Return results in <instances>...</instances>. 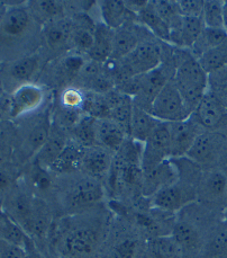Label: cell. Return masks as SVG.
<instances>
[{
    "label": "cell",
    "mask_w": 227,
    "mask_h": 258,
    "mask_svg": "<svg viewBox=\"0 0 227 258\" xmlns=\"http://www.w3.org/2000/svg\"><path fill=\"white\" fill-rule=\"evenodd\" d=\"M26 255L24 248L0 238V258H26Z\"/></svg>",
    "instance_id": "obj_49"
},
{
    "label": "cell",
    "mask_w": 227,
    "mask_h": 258,
    "mask_svg": "<svg viewBox=\"0 0 227 258\" xmlns=\"http://www.w3.org/2000/svg\"><path fill=\"white\" fill-rule=\"evenodd\" d=\"M112 37L113 30L105 25L101 21H98L96 32H94L93 44L87 55L88 59L101 64L106 63L111 56Z\"/></svg>",
    "instance_id": "obj_32"
},
{
    "label": "cell",
    "mask_w": 227,
    "mask_h": 258,
    "mask_svg": "<svg viewBox=\"0 0 227 258\" xmlns=\"http://www.w3.org/2000/svg\"><path fill=\"white\" fill-rule=\"evenodd\" d=\"M73 26L69 17H63L42 27L39 53L45 63L73 51Z\"/></svg>",
    "instance_id": "obj_14"
},
{
    "label": "cell",
    "mask_w": 227,
    "mask_h": 258,
    "mask_svg": "<svg viewBox=\"0 0 227 258\" xmlns=\"http://www.w3.org/2000/svg\"><path fill=\"white\" fill-rule=\"evenodd\" d=\"M115 152L100 146L84 148L80 171L105 183L110 173Z\"/></svg>",
    "instance_id": "obj_22"
},
{
    "label": "cell",
    "mask_w": 227,
    "mask_h": 258,
    "mask_svg": "<svg viewBox=\"0 0 227 258\" xmlns=\"http://www.w3.org/2000/svg\"><path fill=\"white\" fill-rule=\"evenodd\" d=\"M37 198L21 183L0 204V209L15 221L28 236L35 216Z\"/></svg>",
    "instance_id": "obj_16"
},
{
    "label": "cell",
    "mask_w": 227,
    "mask_h": 258,
    "mask_svg": "<svg viewBox=\"0 0 227 258\" xmlns=\"http://www.w3.org/2000/svg\"><path fill=\"white\" fill-rule=\"evenodd\" d=\"M12 121L11 119V100H9V95L0 98V124Z\"/></svg>",
    "instance_id": "obj_50"
},
{
    "label": "cell",
    "mask_w": 227,
    "mask_h": 258,
    "mask_svg": "<svg viewBox=\"0 0 227 258\" xmlns=\"http://www.w3.org/2000/svg\"><path fill=\"white\" fill-rule=\"evenodd\" d=\"M178 68L173 81L191 114L208 92V74L186 49L176 47Z\"/></svg>",
    "instance_id": "obj_8"
},
{
    "label": "cell",
    "mask_w": 227,
    "mask_h": 258,
    "mask_svg": "<svg viewBox=\"0 0 227 258\" xmlns=\"http://www.w3.org/2000/svg\"><path fill=\"white\" fill-rule=\"evenodd\" d=\"M201 18L202 21H204L206 27L224 28L225 2H219V0H209V2H205Z\"/></svg>",
    "instance_id": "obj_44"
},
{
    "label": "cell",
    "mask_w": 227,
    "mask_h": 258,
    "mask_svg": "<svg viewBox=\"0 0 227 258\" xmlns=\"http://www.w3.org/2000/svg\"><path fill=\"white\" fill-rule=\"evenodd\" d=\"M44 258H56V257H54V256H46Z\"/></svg>",
    "instance_id": "obj_56"
},
{
    "label": "cell",
    "mask_w": 227,
    "mask_h": 258,
    "mask_svg": "<svg viewBox=\"0 0 227 258\" xmlns=\"http://www.w3.org/2000/svg\"><path fill=\"white\" fill-rule=\"evenodd\" d=\"M171 160L177 167L178 179L150 198V202L153 208L177 214L197 202V184L201 168L187 157Z\"/></svg>",
    "instance_id": "obj_6"
},
{
    "label": "cell",
    "mask_w": 227,
    "mask_h": 258,
    "mask_svg": "<svg viewBox=\"0 0 227 258\" xmlns=\"http://www.w3.org/2000/svg\"><path fill=\"white\" fill-rule=\"evenodd\" d=\"M89 59L86 55L71 51L60 58L45 63L37 80L53 94L72 86Z\"/></svg>",
    "instance_id": "obj_10"
},
{
    "label": "cell",
    "mask_w": 227,
    "mask_h": 258,
    "mask_svg": "<svg viewBox=\"0 0 227 258\" xmlns=\"http://www.w3.org/2000/svg\"><path fill=\"white\" fill-rule=\"evenodd\" d=\"M28 12L41 27L60 18L68 17L65 2L58 0H31L26 2Z\"/></svg>",
    "instance_id": "obj_29"
},
{
    "label": "cell",
    "mask_w": 227,
    "mask_h": 258,
    "mask_svg": "<svg viewBox=\"0 0 227 258\" xmlns=\"http://www.w3.org/2000/svg\"><path fill=\"white\" fill-rule=\"evenodd\" d=\"M171 158L172 148L168 123L161 122L149 139L143 143L142 168L143 171L150 170Z\"/></svg>",
    "instance_id": "obj_18"
},
{
    "label": "cell",
    "mask_w": 227,
    "mask_h": 258,
    "mask_svg": "<svg viewBox=\"0 0 227 258\" xmlns=\"http://www.w3.org/2000/svg\"><path fill=\"white\" fill-rule=\"evenodd\" d=\"M8 9V5L6 2H0V23H2L3 18L5 16V14H6Z\"/></svg>",
    "instance_id": "obj_52"
},
{
    "label": "cell",
    "mask_w": 227,
    "mask_h": 258,
    "mask_svg": "<svg viewBox=\"0 0 227 258\" xmlns=\"http://www.w3.org/2000/svg\"><path fill=\"white\" fill-rule=\"evenodd\" d=\"M84 100H86V90L77 86H69L58 94H54V102L56 104L73 111H82Z\"/></svg>",
    "instance_id": "obj_43"
},
{
    "label": "cell",
    "mask_w": 227,
    "mask_h": 258,
    "mask_svg": "<svg viewBox=\"0 0 227 258\" xmlns=\"http://www.w3.org/2000/svg\"><path fill=\"white\" fill-rule=\"evenodd\" d=\"M224 213H225V222L227 223V209L225 210V212H224Z\"/></svg>",
    "instance_id": "obj_55"
},
{
    "label": "cell",
    "mask_w": 227,
    "mask_h": 258,
    "mask_svg": "<svg viewBox=\"0 0 227 258\" xmlns=\"http://www.w3.org/2000/svg\"><path fill=\"white\" fill-rule=\"evenodd\" d=\"M217 214L197 202L177 213L171 236L180 247L183 258H201L207 233L217 222Z\"/></svg>",
    "instance_id": "obj_5"
},
{
    "label": "cell",
    "mask_w": 227,
    "mask_h": 258,
    "mask_svg": "<svg viewBox=\"0 0 227 258\" xmlns=\"http://www.w3.org/2000/svg\"><path fill=\"white\" fill-rule=\"evenodd\" d=\"M5 96H7V94H6V90H5V88H4L3 81H2V79H0V98H3Z\"/></svg>",
    "instance_id": "obj_53"
},
{
    "label": "cell",
    "mask_w": 227,
    "mask_h": 258,
    "mask_svg": "<svg viewBox=\"0 0 227 258\" xmlns=\"http://www.w3.org/2000/svg\"><path fill=\"white\" fill-rule=\"evenodd\" d=\"M45 62L39 52L24 58L0 63V79L7 95L22 86L37 83Z\"/></svg>",
    "instance_id": "obj_12"
},
{
    "label": "cell",
    "mask_w": 227,
    "mask_h": 258,
    "mask_svg": "<svg viewBox=\"0 0 227 258\" xmlns=\"http://www.w3.org/2000/svg\"><path fill=\"white\" fill-rule=\"evenodd\" d=\"M22 183L34 195L46 201L52 207L54 193V175L33 160L23 167Z\"/></svg>",
    "instance_id": "obj_20"
},
{
    "label": "cell",
    "mask_w": 227,
    "mask_h": 258,
    "mask_svg": "<svg viewBox=\"0 0 227 258\" xmlns=\"http://www.w3.org/2000/svg\"><path fill=\"white\" fill-rule=\"evenodd\" d=\"M69 139L70 138L68 132L61 130V128L52 124V130L49 139H47L44 147L42 148L41 151L35 157L34 161H36L42 167H44L45 169L50 170L52 165L59 158L61 152L63 151L65 146H67Z\"/></svg>",
    "instance_id": "obj_30"
},
{
    "label": "cell",
    "mask_w": 227,
    "mask_h": 258,
    "mask_svg": "<svg viewBox=\"0 0 227 258\" xmlns=\"http://www.w3.org/2000/svg\"><path fill=\"white\" fill-rule=\"evenodd\" d=\"M208 93L227 108V67L208 75Z\"/></svg>",
    "instance_id": "obj_47"
},
{
    "label": "cell",
    "mask_w": 227,
    "mask_h": 258,
    "mask_svg": "<svg viewBox=\"0 0 227 258\" xmlns=\"http://www.w3.org/2000/svg\"><path fill=\"white\" fill-rule=\"evenodd\" d=\"M143 143L126 140L115 154L110 173L105 180L107 200L130 204L143 198Z\"/></svg>",
    "instance_id": "obj_4"
},
{
    "label": "cell",
    "mask_w": 227,
    "mask_h": 258,
    "mask_svg": "<svg viewBox=\"0 0 227 258\" xmlns=\"http://www.w3.org/2000/svg\"><path fill=\"white\" fill-rule=\"evenodd\" d=\"M154 36L139 22H130L113 31L112 50L109 60H120L129 55L141 41Z\"/></svg>",
    "instance_id": "obj_21"
},
{
    "label": "cell",
    "mask_w": 227,
    "mask_h": 258,
    "mask_svg": "<svg viewBox=\"0 0 227 258\" xmlns=\"http://www.w3.org/2000/svg\"><path fill=\"white\" fill-rule=\"evenodd\" d=\"M197 203L212 212L227 209V166L202 169L197 184Z\"/></svg>",
    "instance_id": "obj_11"
},
{
    "label": "cell",
    "mask_w": 227,
    "mask_h": 258,
    "mask_svg": "<svg viewBox=\"0 0 227 258\" xmlns=\"http://www.w3.org/2000/svg\"><path fill=\"white\" fill-rule=\"evenodd\" d=\"M146 258H183V255L172 236H163L149 239Z\"/></svg>",
    "instance_id": "obj_37"
},
{
    "label": "cell",
    "mask_w": 227,
    "mask_h": 258,
    "mask_svg": "<svg viewBox=\"0 0 227 258\" xmlns=\"http://www.w3.org/2000/svg\"><path fill=\"white\" fill-rule=\"evenodd\" d=\"M137 22L152 33L158 40L169 43L170 28L155 11L152 2H148L145 6L137 13Z\"/></svg>",
    "instance_id": "obj_35"
},
{
    "label": "cell",
    "mask_w": 227,
    "mask_h": 258,
    "mask_svg": "<svg viewBox=\"0 0 227 258\" xmlns=\"http://www.w3.org/2000/svg\"><path fill=\"white\" fill-rule=\"evenodd\" d=\"M112 218L106 202L90 211L56 219L44 257L101 258Z\"/></svg>",
    "instance_id": "obj_1"
},
{
    "label": "cell",
    "mask_w": 227,
    "mask_h": 258,
    "mask_svg": "<svg viewBox=\"0 0 227 258\" xmlns=\"http://www.w3.org/2000/svg\"><path fill=\"white\" fill-rule=\"evenodd\" d=\"M82 111L93 118H108L109 107H108L105 94L86 92V100H84Z\"/></svg>",
    "instance_id": "obj_45"
},
{
    "label": "cell",
    "mask_w": 227,
    "mask_h": 258,
    "mask_svg": "<svg viewBox=\"0 0 227 258\" xmlns=\"http://www.w3.org/2000/svg\"><path fill=\"white\" fill-rule=\"evenodd\" d=\"M161 122L151 115V113L141 108L133 103V113H132L130 138L137 142L144 143L152 135Z\"/></svg>",
    "instance_id": "obj_33"
},
{
    "label": "cell",
    "mask_w": 227,
    "mask_h": 258,
    "mask_svg": "<svg viewBox=\"0 0 227 258\" xmlns=\"http://www.w3.org/2000/svg\"><path fill=\"white\" fill-rule=\"evenodd\" d=\"M16 140V124L6 121L0 124V167L13 161Z\"/></svg>",
    "instance_id": "obj_41"
},
{
    "label": "cell",
    "mask_w": 227,
    "mask_h": 258,
    "mask_svg": "<svg viewBox=\"0 0 227 258\" xmlns=\"http://www.w3.org/2000/svg\"><path fill=\"white\" fill-rule=\"evenodd\" d=\"M178 7L182 17H201L205 2L201 0H179Z\"/></svg>",
    "instance_id": "obj_48"
},
{
    "label": "cell",
    "mask_w": 227,
    "mask_h": 258,
    "mask_svg": "<svg viewBox=\"0 0 227 258\" xmlns=\"http://www.w3.org/2000/svg\"><path fill=\"white\" fill-rule=\"evenodd\" d=\"M84 147L79 143L69 139L67 146L61 152L59 158L50 168V171L54 176L69 175L80 171V164H81Z\"/></svg>",
    "instance_id": "obj_31"
},
{
    "label": "cell",
    "mask_w": 227,
    "mask_h": 258,
    "mask_svg": "<svg viewBox=\"0 0 227 258\" xmlns=\"http://www.w3.org/2000/svg\"><path fill=\"white\" fill-rule=\"evenodd\" d=\"M190 116L202 131L221 133L227 137V108L208 92Z\"/></svg>",
    "instance_id": "obj_19"
},
{
    "label": "cell",
    "mask_w": 227,
    "mask_h": 258,
    "mask_svg": "<svg viewBox=\"0 0 227 258\" xmlns=\"http://www.w3.org/2000/svg\"><path fill=\"white\" fill-rule=\"evenodd\" d=\"M152 4L160 17L169 26L170 32L179 28L182 21V16L180 12H179L177 2H164V0H161V2H152Z\"/></svg>",
    "instance_id": "obj_46"
},
{
    "label": "cell",
    "mask_w": 227,
    "mask_h": 258,
    "mask_svg": "<svg viewBox=\"0 0 227 258\" xmlns=\"http://www.w3.org/2000/svg\"><path fill=\"white\" fill-rule=\"evenodd\" d=\"M186 157L202 169L227 166V137L217 132H201Z\"/></svg>",
    "instance_id": "obj_13"
},
{
    "label": "cell",
    "mask_w": 227,
    "mask_h": 258,
    "mask_svg": "<svg viewBox=\"0 0 227 258\" xmlns=\"http://www.w3.org/2000/svg\"><path fill=\"white\" fill-rule=\"evenodd\" d=\"M106 100L109 107V116L124 128L130 137V126L132 113H133V98L121 93L116 88L105 94Z\"/></svg>",
    "instance_id": "obj_28"
},
{
    "label": "cell",
    "mask_w": 227,
    "mask_h": 258,
    "mask_svg": "<svg viewBox=\"0 0 227 258\" xmlns=\"http://www.w3.org/2000/svg\"><path fill=\"white\" fill-rule=\"evenodd\" d=\"M106 202L107 193L102 181L81 171L54 176L52 208L56 219L90 211Z\"/></svg>",
    "instance_id": "obj_3"
},
{
    "label": "cell",
    "mask_w": 227,
    "mask_h": 258,
    "mask_svg": "<svg viewBox=\"0 0 227 258\" xmlns=\"http://www.w3.org/2000/svg\"><path fill=\"white\" fill-rule=\"evenodd\" d=\"M97 7L101 22L110 27L111 30H117L130 22H136V14L132 13L125 2L121 0H102L97 2Z\"/></svg>",
    "instance_id": "obj_26"
},
{
    "label": "cell",
    "mask_w": 227,
    "mask_h": 258,
    "mask_svg": "<svg viewBox=\"0 0 227 258\" xmlns=\"http://www.w3.org/2000/svg\"><path fill=\"white\" fill-rule=\"evenodd\" d=\"M208 75L227 67V42L206 51L197 59Z\"/></svg>",
    "instance_id": "obj_42"
},
{
    "label": "cell",
    "mask_w": 227,
    "mask_h": 258,
    "mask_svg": "<svg viewBox=\"0 0 227 258\" xmlns=\"http://www.w3.org/2000/svg\"><path fill=\"white\" fill-rule=\"evenodd\" d=\"M178 179V170L171 159L154 168L143 171V197L152 198L159 190L168 187Z\"/></svg>",
    "instance_id": "obj_24"
},
{
    "label": "cell",
    "mask_w": 227,
    "mask_h": 258,
    "mask_svg": "<svg viewBox=\"0 0 227 258\" xmlns=\"http://www.w3.org/2000/svg\"><path fill=\"white\" fill-rule=\"evenodd\" d=\"M23 168L14 161L0 167V204L20 185Z\"/></svg>",
    "instance_id": "obj_40"
},
{
    "label": "cell",
    "mask_w": 227,
    "mask_h": 258,
    "mask_svg": "<svg viewBox=\"0 0 227 258\" xmlns=\"http://www.w3.org/2000/svg\"><path fill=\"white\" fill-rule=\"evenodd\" d=\"M54 94L37 83L22 86L9 95L11 119L18 121L43 111L53 102Z\"/></svg>",
    "instance_id": "obj_15"
},
{
    "label": "cell",
    "mask_w": 227,
    "mask_h": 258,
    "mask_svg": "<svg viewBox=\"0 0 227 258\" xmlns=\"http://www.w3.org/2000/svg\"><path fill=\"white\" fill-rule=\"evenodd\" d=\"M52 102L43 111L15 121L16 140L13 161L25 167L35 159L44 147L52 130Z\"/></svg>",
    "instance_id": "obj_7"
},
{
    "label": "cell",
    "mask_w": 227,
    "mask_h": 258,
    "mask_svg": "<svg viewBox=\"0 0 227 258\" xmlns=\"http://www.w3.org/2000/svg\"><path fill=\"white\" fill-rule=\"evenodd\" d=\"M96 121L97 118L84 114L77 125L69 132V138L84 148L97 146Z\"/></svg>",
    "instance_id": "obj_39"
},
{
    "label": "cell",
    "mask_w": 227,
    "mask_h": 258,
    "mask_svg": "<svg viewBox=\"0 0 227 258\" xmlns=\"http://www.w3.org/2000/svg\"><path fill=\"white\" fill-rule=\"evenodd\" d=\"M26 258H44V256L41 254L40 250L37 249V247H35V248H33V249L27 251Z\"/></svg>",
    "instance_id": "obj_51"
},
{
    "label": "cell",
    "mask_w": 227,
    "mask_h": 258,
    "mask_svg": "<svg viewBox=\"0 0 227 258\" xmlns=\"http://www.w3.org/2000/svg\"><path fill=\"white\" fill-rule=\"evenodd\" d=\"M227 42V30L224 28H210L205 27L202 31L199 39L196 41L195 44L192 45L190 50L191 54L195 56L196 59L200 58V56L205 53L206 51L212 49L217 45L223 44Z\"/></svg>",
    "instance_id": "obj_38"
},
{
    "label": "cell",
    "mask_w": 227,
    "mask_h": 258,
    "mask_svg": "<svg viewBox=\"0 0 227 258\" xmlns=\"http://www.w3.org/2000/svg\"><path fill=\"white\" fill-rule=\"evenodd\" d=\"M69 18L73 26V51L87 56L93 44L97 22L93 20L90 13H79Z\"/></svg>",
    "instance_id": "obj_25"
},
{
    "label": "cell",
    "mask_w": 227,
    "mask_h": 258,
    "mask_svg": "<svg viewBox=\"0 0 227 258\" xmlns=\"http://www.w3.org/2000/svg\"><path fill=\"white\" fill-rule=\"evenodd\" d=\"M146 243L130 219L113 214L101 258H146Z\"/></svg>",
    "instance_id": "obj_9"
},
{
    "label": "cell",
    "mask_w": 227,
    "mask_h": 258,
    "mask_svg": "<svg viewBox=\"0 0 227 258\" xmlns=\"http://www.w3.org/2000/svg\"><path fill=\"white\" fill-rule=\"evenodd\" d=\"M0 23V63L34 54L41 47L42 27L28 12L26 2L9 3Z\"/></svg>",
    "instance_id": "obj_2"
},
{
    "label": "cell",
    "mask_w": 227,
    "mask_h": 258,
    "mask_svg": "<svg viewBox=\"0 0 227 258\" xmlns=\"http://www.w3.org/2000/svg\"><path fill=\"white\" fill-rule=\"evenodd\" d=\"M150 113L158 121L164 123L183 121L191 115L173 79L164 86L154 99Z\"/></svg>",
    "instance_id": "obj_17"
},
{
    "label": "cell",
    "mask_w": 227,
    "mask_h": 258,
    "mask_svg": "<svg viewBox=\"0 0 227 258\" xmlns=\"http://www.w3.org/2000/svg\"><path fill=\"white\" fill-rule=\"evenodd\" d=\"M129 138L124 128L112 119L99 118L96 121L97 146L106 148L116 154Z\"/></svg>",
    "instance_id": "obj_27"
},
{
    "label": "cell",
    "mask_w": 227,
    "mask_h": 258,
    "mask_svg": "<svg viewBox=\"0 0 227 258\" xmlns=\"http://www.w3.org/2000/svg\"><path fill=\"white\" fill-rule=\"evenodd\" d=\"M168 127L171 138L172 158L186 157L198 136L204 132L191 116L183 121L168 123Z\"/></svg>",
    "instance_id": "obj_23"
},
{
    "label": "cell",
    "mask_w": 227,
    "mask_h": 258,
    "mask_svg": "<svg viewBox=\"0 0 227 258\" xmlns=\"http://www.w3.org/2000/svg\"><path fill=\"white\" fill-rule=\"evenodd\" d=\"M227 255V223L217 221L208 231L201 258H221Z\"/></svg>",
    "instance_id": "obj_34"
},
{
    "label": "cell",
    "mask_w": 227,
    "mask_h": 258,
    "mask_svg": "<svg viewBox=\"0 0 227 258\" xmlns=\"http://www.w3.org/2000/svg\"><path fill=\"white\" fill-rule=\"evenodd\" d=\"M225 27L227 30V2H225Z\"/></svg>",
    "instance_id": "obj_54"
},
{
    "label": "cell",
    "mask_w": 227,
    "mask_h": 258,
    "mask_svg": "<svg viewBox=\"0 0 227 258\" xmlns=\"http://www.w3.org/2000/svg\"><path fill=\"white\" fill-rule=\"evenodd\" d=\"M0 238L24 248L26 251L36 247L32 238L15 221H13L2 209H0Z\"/></svg>",
    "instance_id": "obj_36"
}]
</instances>
